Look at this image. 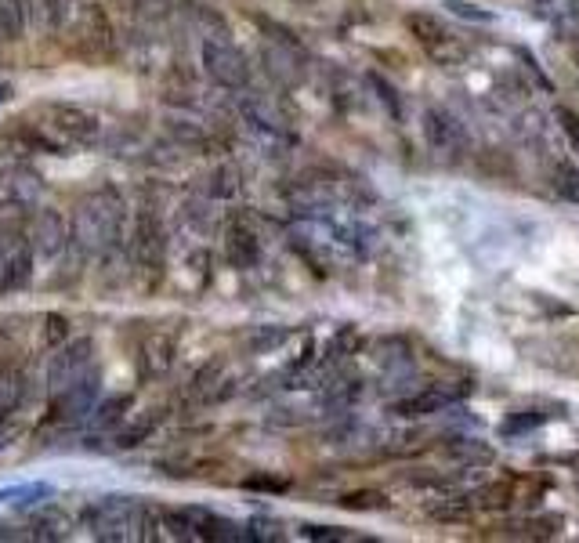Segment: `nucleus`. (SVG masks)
<instances>
[{
    "label": "nucleus",
    "mask_w": 579,
    "mask_h": 543,
    "mask_svg": "<svg viewBox=\"0 0 579 543\" xmlns=\"http://www.w3.org/2000/svg\"><path fill=\"white\" fill-rule=\"evenodd\" d=\"M120 218H124V200L113 189H102L95 196H87L80 207L73 210L69 221V236L84 254H98V250L113 247L120 236Z\"/></svg>",
    "instance_id": "nucleus-1"
},
{
    "label": "nucleus",
    "mask_w": 579,
    "mask_h": 543,
    "mask_svg": "<svg viewBox=\"0 0 579 543\" xmlns=\"http://www.w3.org/2000/svg\"><path fill=\"white\" fill-rule=\"evenodd\" d=\"M87 525L98 540H138L142 529H160V515H149L134 496H105L87 507Z\"/></svg>",
    "instance_id": "nucleus-2"
},
{
    "label": "nucleus",
    "mask_w": 579,
    "mask_h": 543,
    "mask_svg": "<svg viewBox=\"0 0 579 543\" xmlns=\"http://www.w3.org/2000/svg\"><path fill=\"white\" fill-rule=\"evenodd\" d=\"M406 29L413 33V40L420 44V51H424L435 66H460V62L467 58L460 37H456L453 29H449L442 19L428 15V11H409Z\"/></svg>",
    "instance_id": "nucleus-3"
},
{
    "label": "nucleus",
    "mask_w": 579,
    "mask_h": 543,
    "mask_svg": "<svg viewBox=\"0 0 579 543\" xmlns=\"http://www.w3.org/2000/svg\"><path fill=\"white\" fill-rule=\"evenodd\" d=\"M203 69H207V77L225 87V91H247L250 87L247 55H243L232 40H221V37L203 40Z\"/></svg>",
    "instance_id": "nucleus-4"
},
{
    "label": "nucleus",
    "mask_w": 579,
    "mask_h": 543,
    "mask_svg": "<svg viewBox=\"0 0 579 543\" xmlns=\"http://www.w3.org/2000/svg\"><path fill=\"white\" fill-rule=\"evenodd\" d=\"M91 359H95V341H91V337H76V341H66L62 348H55V355H51V362H48L51 395L73 388L76 381H84L87 373L95 370Z\"/></svg>",
    "instance_id": "nucleus-5"
},
{
    "label": "nucleus",
    "mask_w": 579,
    "mask_h": 543,
    "mask_svg": "<svg viewBox=\"0 0 579 543\" xmlns=\"http://www.w3.org/2000/svg\"><path fill=\"white\" fill-rule=\"evenodd\" d=\"M98 395H102V381H98V370H91L84 381H76L73 388L51 395V410H48V424H76L95 413Z\"/></svg>",
    "instance_id": "nucleus-6"
},
{
    "label": "nucleus",
    "mask_w": 579,
    "mask_h": 543,
    "mask_svg": "<svg viewBox=\"0 0 579 543\" xmlns=\"http://www.w3.org/2000/svg\"><path fill=\"white\" fill-rule=\"evenodd\" d=\"M424 142H428L431 153L460 156L467 149V131L446 105H431L424 113Z\"/></svg>",
    "instance_id": "nucleus-7"
},
{
    "label": "nucleus",
    "mask_w": 579,
    "mask_h": 543,
    "mask_svg": "<svg viewBox=\"0 0 579 543\" xmlns=\"http://www.w3.org/2000/svg\"><path fill=\"white\" fill-rule=\"evenodd\" d=\"M48 124L66 138V145H95L98 142V116L80 109V105H48Z\"/></svg>",
    "instance_id": "nucleus-8"
},
{
    "label": "nucleus",
    "mask_w": 579,
    "mask_h": 543,
    "mask_svg": "<svg viewBox=\"0 0 579 543\" xmlns=\"http://www.w3.org/2000/svg\"><path fill=\"white\" fill-rule=\"evenodd\" d=\"M134 258L142 261L145 268H163V254H167V236H163V225H160V214L152 210H142L138 214V225H134Z\"/></svg>",
    "instance_id": "nucleus-9"
},
{
    "label": "nucleus",
    "mask_w": 579,
    "mask_h": 543,
    "mask_svg": "<svg viewBox=\"0 0 579 543\" xmlns=\"http://www.w3.org/2000/svg\"><path fill=\"white\" fill-rule=\"evenodd\" d=\"M225 258L232 268H254L261 261V239L247 221L232 218L225 229Z\"/></svg>",
    "instance_id": "nucleus-10"
},
{
    "label": "nucleus",
    "mask_w": 579,
    "mask_h": 543,
    "mask_svg": "<svg viewBox=\"0 0 579 543\" xmlns=\"http://www.w3.org/2000/svg\"><path fill=\"white\" fill-rule=\"evenodd\" d=\"M69 225H66V214H58V210H40L37 221H33V247L40 250V254H48V258H55L58 250L69 243Z\"/></svg>",
    "instance_id": "nucleus-11"
},
{
    "label": "nucleus",
    "mask_w": 579,
    "mask_h": 543,
    "mask_svg": "<svg viewBox=\"0 0 579 543\" xmlns=\"http://www.w3.org/2000/svg\"><path fill=\"white\" fill-rule=\"evenodd\" d=\"M174 352H178V344H174L171 334H149L142 344V377H152V381H160L167 373L174 370Z\"/></svg>",
    "instance_id": "nucleus-12"
},
{
    "label": "nucleus",
    "mask_w": 579,
    "mask_h": 543,
    "mask_svg": "<svg viewBox=\"0 0 579 543\" xmlns=\"http://www.w3.org/2000/svg\"><path fill=\"white\" fill-rule=\"evenodd\" d=\"M456 395H449V391L442 388H428V391H417V395H406V399L391 402L388 410L395 413V417H431V413L446 410V406H453Z\"/></svg>",
    "instance_id": "nucleus-13"
},
{
    "label": "nucleus",
    "mask_w": 579,
    "mask_h": 543,
    "mask_svg": "<svg viewBox=\"0 0 579 543\" xmlns=\"http://www.w3.org/2000/svg\"><path fill=\"white\" fill-rule=\"evenodd\" d=\"M514 500H518V478H496L467 496V504L475 511H507Z\"/></svg>",
    "instance_id": "nucleus-14"
},
{
    "label": "nucleus",
    "mask_w": 579,
    "mask_h": 543,
    "mask_svg": "<svg viewBox=\"0 0 579 543\" xmlns=\"http://www.w3.org/2000/svg\"><path fill=\"white\" fill-rule=\"evenodd\" d=\"M84 33H87V44L95 51H102V55H113L116 51V29L113 22H109V15H105L102 4H87L84 8Z\"/></svg>",
    "instance_id": "nucleus-15"
},
{
    "label": "nucleus",
    "mask_w": 579,
    "mask_h": 543,
    "mask_svg": "<svg viewBox=\"0 0 579 543\" xmlns=\"http://www.w3.org/2000/svg\"><path fill=\"white\" fill-rule=\"evenodd\" d=\"M131 406H134L131 391H120V395H105V399H98L95 413H91V424H95V431L120 428V424H124V417L131 413Z\"/></svg>",
    "instance_id": "nucleus-16"
},
{
    "label": "nucleus",
    "mask_w": 579,
    "mask_h": 543,
    "mask_svg": "<svg viewBox=\"0 0 579 543\" xmlns=\"http://www.w3.org/2000/svg\"><path fill=\"white\" fill-rule=\"evenodd\" d=\"M221 384H225V359H210L203 362L200 370H196V377H192L189 384V399L196 402H214V395L221 391Z\"/></svg>",
    "instance_id": "nucleus-17"
},
{
    "label": "nucleus",
    "mask_w": 579,
    "mask_h": 543,
    "mask_svg": "<svg viewBox=\"0 0 579 543\" xmlns=\"http://www.w3.org/2000/svg\"><path fill=\"white\" fill-rule=\"evenodd\" d=\"M163 420H167V410H149L145 417L131 420V424H120L116 428V449H134V446H142L145 439H149L152 431L160 428Z\"/></svg>",
    "instance_id": "nucleus-18"
},
{
    "label": "nucleus",
    "mask_w": 579,
    "mask_h": 543,
    "mask_svg": "<svg viewBox=\"0 0 579 543\" xmlns=\"http://www.w3.org/2000/svg\"><path fill=\"white\" fill-rule=\"evenodd\" d=\"M500 529H504L500 536H514V540H551L558 536L561 518H514Z\"/></svg>",
    "instance_id": "nucleus-19"
},
{
    "label": "nucleus",
    "mask_w": 579,
    "mask_h": 543,
    "mask_svg": "<svg viewBox=\"0 0 579 543\" xmlns=\"http://www.w3.org/2000/svg\"><path fill=\"white\" fill-rule=\"evenodd\" d=\"M29 276H33V247H29V243H22V247H15V254L4 261L0 290H22V286L29 283Z\"/></svg>",
    "instance_id": "nucleus-20"
},
{
    "label": "nucleus",
    "mask_w": 579,
    "mask_h": 543,
    "mask_svg": "<svg viewBox=\"0 0 579 543\" xmlns=\"http://www.w3.org/2000/svg\"><path fill=\"white\" fill-rule=\"evenodd\" d=\"M26 402V377L19 370H0V424L19 413V406Z\"/></svg>",
    "instance_id": "nucleus-21"
},
{
    "label": "nucleus",
    "mask_w": 579,
    "mask_h": 543,
    "mask_svg": "<svg viewBox=\"0 0 579 543\" xmlns=\"http://www.w3.org/2000/svg\"><path fill=\"white\" fill-rule=\"evenodd\" d=\"M22 29H26V8H22V0H0V44L19 40Z\"/></svg>",
    "instance_id": "nucleus-22"
},
{
    "label": "nucleus",
    "mask_w": 579,
    "mask_h": 543,
    "mask_svg": "<svg viewBox=\"0 0 579 543\" xmlns=\"http://www.w3.org/2000/svg\"><path fill=\"white\" fill-rule=\"evenodd\" d=\"M337 504L344 507V511H388L391 500L380 489H355V493H344Z\"/></svg>",
    "instance_id": "nucleus-23"
},
{
    "label": "nucleus",
    "mask_w": 579,
    "mask_h": 543,
    "mask_svg": "<svg viewBox=\"0 0 579 543\" xmlns=\"http://www.w3.org/2000/svg\"><path fill=\"white\" fill-rule=\"evenodd\" d=\"M446 449V457L449 460H467V464H482V460H493V453L482 446V442H475V439H453L449 446H442Z\"/></svg>",
    "instance_id": "nucleus-24"
},
{
    "label": "nucleus",
    "mask_w": 579,
    "mask_h": 543,
    "mask_svg": "<svg viewBox=\"0 0 579 543\" xmlns=\"http://www.w3.org/2000/svg\"><path fill=\"white\" fill-rule=\"evenodd\" d=\"M554 189H558L565 200L579 203V171H576V163L561 160L558 167H554Z\"/></svg>",
    "instance_id": "nucleus-25"
},
{
    "label": "nucleus",
    "mask_w": 579,
    "mask_h": 543,
    "mask_svg": "<svg viewBox=\"0 0 579 543\" xmlns=\"http://www.w3.org/2000/svg\"><path fill=\"white\" fill-rule=\"evenodd\" d=\"M210 196H221V200H228V196H236L239 189H243V181H239V171L232 167V163H225V167H218V171L210 174Z\"/></svg>",
    "instance_id": "nucleus-26"
},
{
    "label": "nucleus",
    "mask_w": 579,
    "mask_h": 543,
    "mask_svg": "<svg viewBox=\"0 0 579 543\" xmlns=\"http://www.w3.org/2000/svg\"><path fill=\"white\" fill-rule=\"evenodd\" d=\"M69 341V319L62 312L44 315V348H62Z\"/></svg>",
    "instance_id": "nucleus-27"
},
{
    "label": "nucleus",
    "mask_w": 579,
    "mask_h": 543,
    "mask_svg": "<svg viewBox=\"0 0 579 543\" xmlns=\"http://www.w3.org/2000/svg\"><path fill=\"white\" fill-rule=\"evenodd\" d=\"M366 80H370V87H377V98L384 105H388V113L395 116V120H402V102H399V91L388 84V80L380 77V73H366Z\"/></svg>",
    "instance_id": "nucleus-28"
},
{
    "label": "nucleus",
    "mask_w": 579,
    "mask_h": 543,
    "mask_svg": "<svg viewBox=\"0 0 579 543\" xmlns=\"http://www.w3.org/2000/svg\"><path fill=\"white\" fill-rule=\"evenodd\" d=\"M290 478H276V475H250L243 478V489H254V493H290Z\"/></svg>",
    "instance_id": "nucleus-29"
},
{
    "label": "nucleus",
    "mask_w": 579,
    "mask_h": 543,
    "mask_svg": "<svg viewBox=\"0 0 579 543\" xmlns=\"http://www.w3.org/2000/svg\"><path fill=\"white\" fill-rule=\"evenodd\" d=\"M254 22H257V26H261V29H265V33H272V40H276L279 48H290V51H297V48H301V40H297L294 33H290V29H286V26H279L276 19H265V15H254Z\"/></svg>",
    "instance_id": "nucleus-30"
},
{
    "label": "nucleus",
    "mask_w": 579,
    "mask_h": 543,
    "mask_svg": "<svg viewBox=\"0 0 579 543\" xmlns=\"http://www.w3.org/2000/svg\"><path fill=\"white\" fill-rule=\"evenodd\" d=\"M304 540H359L355 533L341 529V525H301Z\"/></svg>",
    "instance_id": "nucleus-31"
},
{
    "label": "nucleus",
    "mask_w": 579,
    "mask_h": 543,
    "mask_svg": "<svg viewBox=\"0 0 579 543\" xmlns=\"http://www.w3.org/2000/svg\"><path fill=\"white\" fill-rule=\"evenodd\" d=\"M446 8L453 11V15H460V19H467V22H493L489 11L475 8V4H467V0H446Z\"/></svg>",
    "instance_id": "nucleus-32"
},
{
    "label": "nucleus",
    "mask_w": 579,
    "mask_h": 543,
    "mask_svg": "<svg viewBox=\"0 0 579 543\" xmlns=\"http://www.w3.org/2000/svg\"><path fill=\"white\" fill-rule=\"evenodd\" d=\"M286 341V330H276V326H268V330H261V334L254 337V352H272V348H279V344Z\"/></svg>",
    "instance_id": "nucleus-33"
},
{
    "label": "nucleus",
    "mask_w": 579,
    "mask_h": 543,
    "mask_svg": "<svg viewBox=\"0 0 579 543\" xmlns=\"http://www.w3.org/2000/svg\"><path fill=\"white\" fill-rule=\"evenodd\" d=\"M558 120H561V131L569 134V142L579 149V113L569 109V105H558Z\"/></svg>",
    "instance_id": "nucleus-34"
},
{
    "label": "nucleus",
    "mask_w": 579,
    "mask_h": 543,
    "mask_svg": "<svg viewBox=\"0 0 579 543\" xmlns=\"http://www.w3.org/2000/svg\"><path fill=\"white\" fill-rule=\"evenodd\" d=\"M536 424H543L540 413H532V417H514V420H504V428H500V435H518V431H529L536 428Z\"/></svg>",
    "instance_id": "nucleus-35"
},
{
    "label": "nucleus",
    "mask_w": 579,
    "mask_h": 543,
    "mask_svg": "<svg viewBox=\"0 0 579 543\" xmlns=\"http://www.w3.org/2000/svg\"><path fill=\"white\" fill-rule=\"evenodd\" d=\"M51 525H62V529H69V518H51ZM33 529H48V525H33ZM40 540H51V533H37Z\"/></svg>",
    "instance_id": "nucleus-36"
},
{
    "label": "nucleus",
    "mask_w": 579,
    "mask_h": 543,
    "mask_svg": "<svg viewBox=\"0 0 579 543\" xmlns=\"http://www.w3.org/2000/svg\"><path fill=\"white\" fill-rule=\"evenodd\" d=\"M19 493H22V489H0V500H15Z\"/></svg>",
    "instance_id": "nucleus-37"
},
{
    "label": "nucleus",
    "mask_w": 579,
    "mask_h": 543,
    "mask_svg": "<svg viewBox=\"0 0 579 543\" xmlns=\"http://www.w3.org/2000/svg\"><path fill=\"white\" fill-rule=\"evenodd\" d=\"M11 98V87L8 84H0V102H8Z\"/></svg>",
    "instance_id": "nucleus-38"
},
{
    "label": "nucleus",
    "mask_w": 579,
    "mask_h": 543,
    "mask_svg": "<svg viewBox=\"0 0 579 543\" xmlns=\"http://www.w3.org/2000/svg\"><path fill=\"white\" fill-rule=\"evenodd\" d=\"M4 261H8V254H4V250H0V276H4Z\"/></svg>",
    "instance_id": "nucleus-39"
}]
</instances>
